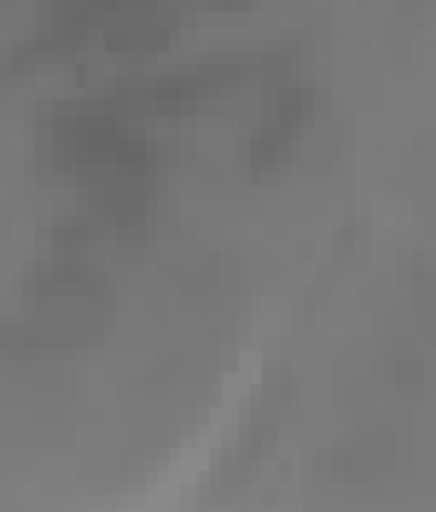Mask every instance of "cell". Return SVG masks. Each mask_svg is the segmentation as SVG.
I'll use <instances>...</instances> for the list:
<instances>
[{"label": "cell", "mask_w": 436, "mask_h": 512, "mask_svg": "<svg viewBox=\"0 0 436 512\" xmlns=\"http://www.w3.org/2000/svg\"><path fill=\"white\" fill-rule=\"evenodd\" d=\"M326 128V82L303 41H262L192 64L117 70L35 123L41 181L64 192L59 233L140 251L187 198L291 181Z\"/></svg>", "instance_id": "1"}, {"label": "cell", "mask_w": 436, "mask_h": 512, "mask_svg": "<svg viewBox=\"0 0 436 512\" xmlns=\"http://www.w3.org/2000/svg\"><path fill=\"white\" fill-rule=\"evenodd\" d=\"M268 0H35L30 35L18 41L12 70H94L134 64L175 47L198 24L233 12H262Z\"/></svg>", "instance_id": "2"}, {"label": "cell", "mask_w": 436, "mask_h": 512, "mask_svg": "<svg viewBox=\"0 0 436 512\" xmlns=\"http://www.w3.org/2000/svg\"><path fill=\"white\" fill-rule=\"evenodd\" d=\"M0 6H6V0H0Z\"/></svg>", "instance_id": "3"}]
</instances>
